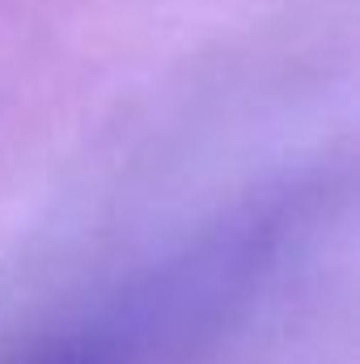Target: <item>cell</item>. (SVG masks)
<instances>
[{"mask_svg": "<svg viewBox=\"0 0 360 364\" xmlns=\"http://www.w3.org/2000/svg\"><path fill=\"white\" fill-rule=\"evenodd\" d=\"M288 208H250L21 364H153L212 335L268 275Z\"/></svg>", "mask_w": 360, "mask_h": 364, "instance_id": "6da1fadb", "label": "cell"}]
</instances>
